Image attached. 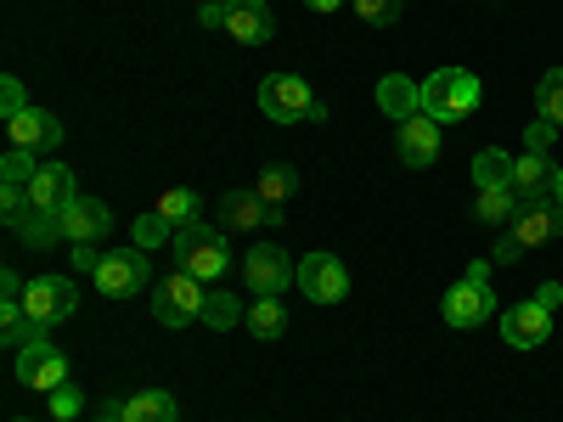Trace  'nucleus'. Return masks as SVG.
I'll return each instance as SVG.
<instances>
[{"label":"nucleus","instance_id":"f257e3e1","mask_svg":"<svg viewBox=\"0 0 563 422\" xmlns=\"http://www.w3.org/2000/svg\"><path fill=\"white\" fill-rule=\"evenodd\" d=\"M558 231H563V203H558L552 192L525 198L519 214H512V225H507V237L496 243V265H519L530 248H547Z\"/></svg>","mask_w":563,"mask_h":422},{"label":"nucleus","instance_id":"f03ea898","mask_svg":"<svg viewBox=\"0 0 563 422\" xmlns=\"http://www.w3.org/2000/svg\"><path fill=\"white\" fill-rule=\"evenodd\" d=\"M479 79L467 74V68H440V74H429L422 79V113H429L434 124H451V119H467L479 108Z\"/></svg>","mask_w":563,"mask_h":422},{"label":"nucleus","instance_id":"7ed1b4c3","mask_svg":"<svg viewBox=\"0 0 563 422\" xmlns=\"http://www.w3.org/2000/svg\"><path fill=\"white\" fill-rule=\"evenodd\" d=\"M175 259H180V270H192L198 281H209V288H214V281L225 276V265H231L225 231H220V225H209V220L175 231Z\"/></svg>","mask_w":563,"mask_h":422},{"label":"nucleus","instance_id":"20e7f679","mask_svg":"<svg viewBox=\"0 0 563 422\" xmlns=\"http://www.w3.org/2000/svg\"><path fill=\"white\" fill-rule=\"evenodd\" d=\"M203 299H209V281H198L192 270H169L158 288H153V321L158 326H192L203 321Z\"/></svg>","mask_w":563,"mask_h":422},{"label":"nucleus","instance_id":"39448f33","mask_svg":"<svg viewBox=\"0 0 563 422\" xmlns=\"http://www.w3.org/2000/svg\"><path fill=\"white\" fill-rule=\"evenodd\" d=\"M558 304H563V281H547L536 299L512 304V310L501 315V338H507L512 349H541L547 333H552V310H558Z\"/></svg>","mask_w":563,"mask_h":422},{"label":"nucleus","instance_id":"423d86ee","mask_svg":"<svg viewBox=\"0 0 563 422\" xmlns=\"http://www.w3.org/2000/svg\"><path fill=\"white\" fill-rule=\"evenodd\" d=\"M260 113L276 124H305V119H327V108L310 97V85L299 74H271L260 79Z\"/></svg>","mask_w":563,"mask_h":422},{"label":"nucleus","instance_id":"0eeeda50","mask_svg":"<svg viewBox=\"0 0 563 422\" xmlns=\"http://www.w3.org/2000/svg\"><path fill=\"white\" fill-rule=\"evenodd\" d=\"M243 276H249L254 299H282V293L294 288L299 265H294V254H288V248H276V243H254V248L243 254Z\"/></svg>","mask_w":563,"mask_h":422},{"label":"nucleus","instance_id":"6e6552de","mask_svg":"<svg viewBox=\"0 0 563 422\" xmlns=\"http://www.w3.org/2000/svg\"><path fill=\"white\" fill-rule=\"evenodd\" d=\"M147 276H153V259H147V248H141V243H130V248H113V254H102V265H97V288H102L108 299H130V293H141V288H147Z\"/></svg>","mask_w":563,"mask_h":422},{"label":"nucleus","instance_id":"1a4fd4ad","mask_svg":"<svg viewBox=\"0 0 563 422\" xmlns=\"http://www.w3.org/2000/svg\"><path fill=\"white\" fill-rule=\"evenodd\" d=\"M79 310V288L68 276H34L29 281V293H23V315H34L45 333H52V326H63L68 315Z\"/></svg>","mask_w":563,"mask_h":422},{"label":"nucleus","instance_id":"9d476101","mask_svg":"<svg viewBox=\"0 0 563 422\" xmlns=\"http://www.w3.org/2000/svg\"><path fill=\"white\" fill-rule=\"evenodd\" d=\"M294 288H299L310 304H339V299L350 293V270H344V259H333V254H305Z\"/></svg>","mask_w":563,"mask_h":422},{"label":"nucleus","instance_id":"9b49d317","mask_svg":"<svg viewBox=\"0 0 563 422\" xmlns=\"http://www.w3.org/2000/svg\"><path fill=\"white\" fill-rule=\"evenodd\" d=\"M440 315H445V326H485V321L496 315V293H490V281H479V276L451 281V293L440 299Z\"/></svg>","mask_w":563,"mask_h":422},{"label":"nucleus","instance_id":"f8f14e48","mask_svg":"<svg viewBox=\"0 0 563 422\" xmlns=\"http://www.w3.org/2000/svg\"><path fill=\"white\" fill-rule=\"evenodd\" d=\"M18 384L34 389V395H52L57 384H68V355H63L52 338L18 349Z\"/></svg>","mask_w":563,"mask_h":422},{"label":"nucleus","instance_id":"ddd939ff","mask_svg":"<svg viewBox=\"0 0 563 422\" xmlns=\"http://www.w3.org/2000/svg\"><path fill=\"white\" fill-rule=\"evenodd\" d=\"M395 153H400L406 169H429V164L440 158V124H434L429 113L400 119V124H395Z\"/></svg>","mask_w":563,"mask_h":422},{"label":"nucleus","instance_id":"4468645a","mask_svg":"<svg viewBox=\"0 0 563 422\" xmlns=\"http://www.w3.org/2000/svg\"><path fill=\"white\" fill-rule=\"evenodd\" d=\"M57 225H63L68 243H97V237L113 231V209L102 198H74V203L57 209Z\"/></svg>","mask_w":563,"mask_h":422},{"label":"nucleus","instance_id":"2eb2a0df","mask_svg":"<svg viewBox=\"0 0 563 422\" xmlns=\"http://www.w3.org/2000/svg\"><path fill=\"white\" fill-rule=\"evenodd\" d=\"M225 34L238 45H265L276 34V18L265 0H225Z\"/></svg>","mask_w":563,"mask_h":422},{"label":"nucleus","instance_id":"dca6fc26","mask_svg":"<svg viewBox=\"0 0 563 422\" xmlns=\"http://www.w3.org/2000/svg\"><path fill=\"white\" fill-rule=\"evenodd\" d=\"M7 130H12V147H23V153H52L57 141H63L57 113H45V108H29V113L7 119Z\"/></svg>","mask_w":563,"mask_h":422},{"label":"nucleus","instance_id":"f3484780","mask_svg":"<svg viewBox=\"0 0 563 422\" xmlns=\"http://www.w3.org/2000/svg\"><path fill=\"white\" fill-rule=\"evenodd\" d=\"M79 198V180H74V169L68 164H40V175L29 180V203L34 209H63V203H74Z\"/></svg>","mask_w":563,"mask_h":422},{"label":"nucleus","instance_id":"a211bd4d","mask_svg":"<svg viewBox=\"0 0 563 422\" xmlns=\"http://www.w3.org/2000/svg\"><path fill=\"white\" fill-rule=\"evenodd\" d=\"M282 214L260 198V192H225L220 198V225L225 231H254V225H276Z\"/></svg>","mask_w":563,"mask_h":422},{"label":"nucleus","instance_id":"6ab92c4d","mask_svg":"<svg viewBox=\"0 0 563 422\" xmlns=\"http://www.w3.org/2000/svg\"><path fill=\"white\" fill-rule=\"evenodd\" d=\"M378 108L400 124V119H411V113H422V85L417 79H406V74H389V79H378Z\"/></svg>","mask_w":563,"mask_h":422},{"label":"nucleus","instance_id":"aec40b11","mask_svg":"<svg viewBox=\"0 0 563 422\" xmlns=\"http://www.w3.org/2000/svg\"><path fill=\"white\" fill-rule=\"evenodd\" d=\"M552 175H558V164H552L547 153H530V147H525L519 164H512V186H519V198H541V192H552Z\"/></svg>","mask_w":563,"mask_h":422},{"label":"nucleus","instance_id":"412c9836","mask_svg":"<svg viewBox=\"0 0 563 422\" xmlns=\"http://www.w3.org/2000/svg\"><path fill=\"white\" fill-rule=\"evenodd\" d=\"M254 192L282 214V209H288V198L299 192V169H294V164H271V169H260V186H254ZM282 220H288V214H282Z\"/></svg>","mask_w":563,"mask_h":422},{"label":"nucleus","instance_id":"4be33fe9","mask_svg":"<svg viewBox=\"0 0 563 422\" xmlns=\"http://www.w3.org/2000/svg\"><path fill=\"white\" fill-rule=\"evenodd\" d=\"M519 186H479V203H474V214L485 220V225H512V214H519Z\"/></svg>","mask_w":563,"mask_h":422},{"label":"nucleus","instance_id":"5701e85b","mask_svg":"<svg viewBox=\"0 0 563 422\" xmlns=\"http://www.w3.org/2000/svg\"><path fill=\"white\" fill-rule=\"evenodd\" d=\"M119 411H124V422H180V411H175V400L164 389H141Z\"/></svg>","mask_w":563,"mask_h":422},{"label":"nucleus","instance_id":"b1692460","mask_svg":"<svg viewBox=\"0 0 563 422\" xmlns=\"http://www.w3.org/2000/svg\"><path fill=\"white\" fill-rule=\"evenodd\" d=\"M243 321H249L254 338H282V333H288V304H282V299H254Z\"/></svg>","mask_w":563,"mask_h":422},{"label":"nucleus","instance_id":"393cba45","mask_svg":"<svg viewBox=\"0 0 563 422\" xmlns=\"http://www.w3.org/2000/svg\"><path fill=\"white\" fill-rule=\"evenodd\" d=\"M249 315V304L238 299V293H225V288H209V299H203V326H214V333H225V326H238Z\"/></svg>","mask_w":563,"mask_h":422},{"label":"nucleus","instance_id":"a878e982","mask_svg":"<svg viewBox=\"0 0 563 422\" xmlns=\"http://www.w3.org/2000/svg\"><path fill=\"white\" fill-rule=\"evenodd\" d=\"M12 231H18V237H23L29 248H52V243L63 237V225H57V214H52V209H29Z\"/></svg>","mask_w":563,"mask_h":422},{"label":"nucleus","instance_id":"bb28decb","mask_svg":"<svg viewBox=\"0 0 563 422\" xmlns=\"http://www.w3.org/2000/svg\"><path fill=\"white\" fill-rule=\"evenodd\" d=\"M158 214H164L175 231H186V225H198L203 198H198V192H186V186H175V192H164V198H158Z\"/></svg>","mask_w":563,"mask_h":422},{"label":"nucleus","instance_id":"cd10ccee","mask_svg":"<svg viewBox=\"0 0 563 422\" xmlns=\"http://www.w3.org/2000/svg\"><path fill=\"white\" fill-rule=\"evenodd\" d=\"M536 119L558 124L563 130V68H547L541 85H536Z\"/></svg>","mask_w":563,"mask_h":422},{"label":"nucleus","instance_id":"c85d7f7f","mask_svg":"<svg viewBox=\"0 0 563 422\" xmlns=\"http://www.w3.org/2000/svg\"><path fill=\"white\" fill-rule=\"evenodd\" d=\"M512 164H519V158H507L501 147L474 153V186H512Z\"/></svg>","mask_w":563,"mask_h":422},{"label":"nucleus","instance_id":"c756f323","mask_svg":"<svg viewBox=\"0 0 563 422\" xmlns=\"http://www.w3.org/2000/svg\"><path fill=\"white\" fill-rule=\"evenodd\" d=\"M350 7H355V18L372 23V29H395L400 12H406V0H350Z\"/></svg>","mask_w":563,"mask_h":422},{"label":"nucleus","instance_id":"7c9ffc66","mask_svg":"<svg viewBox=\"0 0 563 422\" xmlns=\"http://www.w3.org/2000/svg\"><path fill=\"white\" fill-rule=\"evenodd\" d=\"M40 175V164H34V153H23V147H12L7 158H0V186H29Z\"/></svg>","mask_w":563,"mask_h":422},{"label":"nucleus","instance_id":"2f4dec72","mask_svg":"<svg viewBox=\"0 0 563 422\" xmlns=\"http://www.w3.org/2000/svg\"><path fill=\"white\" fill-rule=\"evenodd\" d=\"M79 406H85V395H79V384H74V378L52 389V417H57V422H74V417H79Z\"/></svg>","mask_w":563,"mask_h":422},{"label":"nucleus","instance_id":"473e14b6","mask_svg":"<svg viewBox=\"0 0 563 422\" xmlns=\"http://www.w3.org/2000/svg\"><path fill=\"white\" fill-rule=\"evenodd\" d=\"M34 102H29V90H23V79H0V119H18V113H29Z\"/></svg>","mask_w":563,"mask_h":422},{"label":"nucleus","instance_id":"72a5a7b5","mask_svg":"<svg viewBox=\"0 0 563 422\" xmlns=\"http://www.w3.org/2000/svg\"><path fill=\"white\" fill-rule=\"evenodd\" d=\"M169 231H175V225H169V220H164V214L153 209L147 220L135 225V243H141V248H158V243H169Z\"/></svg>","mask_w":563,"mask_h":422},{"label":"nucleus","instance_id":"f704fd0d","mask_svg":"<svg viewBox=\"0 0 563 422\" xmlns=\"http://www.w3.org/2000/svg\"><path fill=\"white\" fill-rule=\"evenodd\" d=\"M552 141H558V124H547V119H536V124L525 130V147H530V153H547Z\"/></svg>","mask_w":563,"mask_h":422},{"label":"nucleus","instance_id":"c9c22d12","mask_svg":"<svg viewBox=\"0 0 563 422\" xmlns=\"http://www.w3.org/2000/svg\"><path fill=\"white\" fill-rule=\"evenodd\" d=\"M74 265H79V270H90V276H97V265H102L97 243H74Z\"/></svg>","mask_w":563,"mask_h":422},{"label":"nucleus","instance_id":"e433bc0d","mask_svg":"<svg viewBox=\"0 0 563 422\" xmlns=\"http://www.w3.org/2000/svg\"><path fill=\"white\" fill-rule=\"evenodd\" d=\"M198 18H203V29H225V0H203Z\"/></svg>","mask_w":563,"mask_h":422},{"label":"nucleus","instance_id":"4c0bfd02","mask_svg":"<svg viewBox=\"0 0 563 422\" xmlns=\"http://www.w3.org/2000/svg\"><path fill=\"white\" fill-rule=\"evenodd\" d=\"M310 12H339V7H350V0H305Z\"/></svg>","mask_w":563,"mask_h":422},{"label":"nucleus","instance_id":"58836bf2","mask_svg":"<svg viewBox=\"0 0 563 422\" xmlns=\"http://www.w3.org/2000/svg\"><path fill=\"white\" fill-rule=\"evenodd\" d=\"M552 198L563 203V164H558V175H552Z\"/></svg>","mask_w":563,"mask_h":422},{"label":"nucleus","instance_id":"ea45409f","mask_svg":"<svg viewBox=\"0 0 563 422\" xmlns=\"http://www.w3.org/2000/svg\"><path fill=\"white\" fill-rule=\"evenodd\" d=\"M97 422H124V411H119V406H108V411H102Z\"/></svg>","mask_w":563,"mask_h":422},{"label":"nucleus","instance_id":"a19ab883","mask_svg":"<svg viewBox=\"0 0 563 422\" xmlns=\"http://www.w3.org/2000/svg\"><path fill=\"white\" fill-rule=\"evenodd\" d=\"M18 422H29V417H18Z\"/></svg>","mask_w":563,"mask_h":422}]
</instances>
